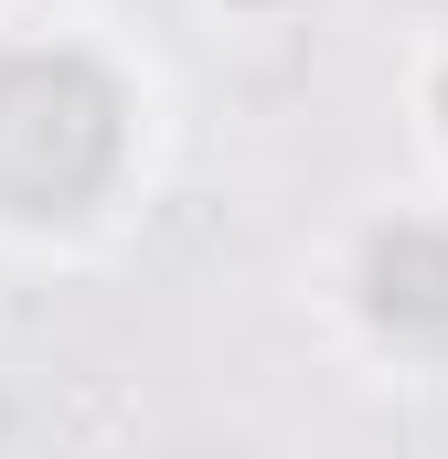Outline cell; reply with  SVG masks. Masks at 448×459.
Wrapping results in <instances>:
<instances>
[{
  "instance_id": "4",
  "label": "cell",
  "mask_w": 448,
  "mask_h": 459,
  "mask_svg": "<svg viewBox=\"0 0 448 459\" xmlns=\"http://www.w3.org/2000/svg\"><path fill=\"white\" fill-rule=\"evenodd\" d=\"M246 11H299V0H246Z\"/></svg>"
},
{
  "instance_id": "1",
  "label": "cell",
  "mask_w": 448,
  "mask_h": 459,
  "mask_svg": "<svg viewBox=\"0 0 448 459\" xmlns=\"http://www.w3.org/2000/svg\"><path fill=\"white\" fill-rule=\"evenodd\" d=\"M128 171V86L86 43H0V225H75Z\"/></svg>"
},
{
  "instance_id": "2",
  "label": "cell",
  "mask_w": 448,
  "mask_h": 459,
  "mask_svg": "<svg viewBox=\"0 0 448 459\" xmlns=\"http://www.w3.org/2000/svg\"><path fill=\"white\" fill-rule=\"evenodd\" d=\"M352 310L395 352H448V225L395 214L352 246Z\"/></svg>"
},
{
  "instance_id": "3",
  "label": "cell",
  "mask_w": 448,
  "mask_h": 459,
  "mask_svg": "<svg viewBox=\"0 0 448 459\" xmlns=\"http://www.w3.org/2000/svg\"><path fill=\"white\" fill-rule=\"evenodd\" d=\"M427 117L448 128V54H438V75H427Z\"/></svg>"
}]
</instances>
